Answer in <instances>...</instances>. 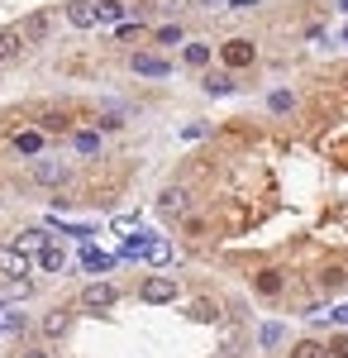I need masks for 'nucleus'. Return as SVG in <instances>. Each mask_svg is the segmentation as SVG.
<instances>
[{
  "mask_svg": "<svg viewBox=\"0 0 348 358\" xmlns=\"http://www.w3.org/2000/svg\"><path fill=\"white\" fill-rule=\"evenodd\" d=\"M143 301H148V306L177 301V282H172V277H148V282H143Z\"/></svg>",
  "mask_w": 348,
  "mask_h": 358,
  "instance_id": "nucleus-1",
  "label": "nucleus"
},
{
  "mask_svg": "<svg viewBox=\"0 0 348 358\" xmlns=\"http://www.w3.org/2000/svg\"><path fill=\"white\" fill-rule=\"evenodd\" d=\"M219 57H224V67H248V62L258 57V48H253L248 38H229V43L219 48Z\"/></svg>",
  "mask_w": 348,
  "mask_h": 358,
  "instance_id": "nucleus-2",
  "label": "nucleus"
},
{
  "mask_svg": "<svg viewBox=\"0 0 348 358\" xmlns=\"http://www.w3.org/2000/svg\"><path fill=\"white\" fill-rule=\"evenodd\" d=\"M119 301V292L110 287V282H91L86 292H81V306H91V310H106V306Z\"/></svg>",
  "mask_w": 348,
  "mask_h": 358,
  "instance_id": "nucleus-3",
  "label": "nucleus"
},
{
  "mask_svg": "<svg viewBox=\"0 0 348 358\" xmlns=\"http://www.w3.org/2000/svg\"><path fill=\"white\" fill-rule=\"evenodd\" d=\"M34 182H43V187H62V182H67V163H57V158H38V163H34Z\"/></svg>",
  "mask_w": 348,
  "mask_h": 358,
  "instance_id": "nucleus-4",
  "label": "nucleus"
},
{
  "mask_svg": "<svg viewBox=\"0 0 348 358\" xmlns=\"http://www.w3.org/2000/svg\"><path fill=\"white\" fill-rule=\"evenodd\" d=\"M0 273H5V277H24L29 273V253L20 244H15V248L0 244Z\"/></svg>",
  "mask_w": 348,
  "mask_h": 358,
  "instance_id": "nucleus-5",
  "label": "nucleus"
},
{
  "mask_svg": "<svg viewBox=\"0 0 348 358\" xmlns=\"http://www.w3.org/2000/svg\"><path fill=\"white\" fill-rule=\"evenodd\" d=\"M67 20H72V29H96L101 10H96V0H77V5H67Z\"/></svg>",
  "mask_w": 348,
  "mask_h": 358,
  "instance_id": "nucleus-6",
  "label": "nucleus"
},
{
  "mask_svg": "<svg viewBox=\"0 0 348 358\" xmlns=\"http://www.w3.org/2000/svg\"><path fill=\"white\" fill-rule=\"evenodd\" d=\"M134 72H138V77H167V72H172V62L158 57V53H134Z\"/></svg>",
  "mask_w": 348,
  "mask_h": 358,
  "instance_id": "nucleus-7",
  "label": "nucleus"
},
{
  "mask_svg": "<svg viewBox=\"0 0 348 358\" xmlns=\"http://www.w3.org/2000/svg\"><path fill=\"white\" fill-rule=\"evenodd\" d=\"M24 29H0V62H10V57L24 53Z\"/></svg>",
  "mask_w": 348,
  "mask_h": 358,
  "instance_id": "nucleus-8",
  "label": "nucleus"
},
{
  "mask_svg": "<svg viewBox=\"0 0 348 358\" xmlns=\"http://www.w3.org/2000/svg\"><path fill=\"white\" fill-rule=\"evenodd\" d=\"M34 263H38L43 273H62V268H67V253H62L57 244H43L38 253H34Z\"/></svg>",
  "mask_w": 348,
  "mask_h": 358,
  "instance_id": "nucleus-9",
  "label": "nucleus"
},
{
  "mask_svg": "<svg viewBox=\"0 0 348 358\" xmlns=\"http://www.w3.org/2000/svg\"><path fill=\"white\" fill-rule=\"evenodd\" d=\"M158 206L167 210V215H187V210H191V196L182 192V187H167V192L158 196Z\"/></svg>",
  "mask_w": 348,
  "mask_h": 358,
  "instance_id": "nucleus-10",
  "label": "nucleus"
},
{
  "mask_svg": "<svg viewBox=\"0 0 348 358\" xmlns=\"http://www.w3.org/2000/svg\"><path fill=\"white\" fill-rule=\"evenodd\" d=\"M48 29H53L48 15H29V20H24V38H29V43H43V38H48Z\"/></svg>",
  "mask_w": 348,
  "mask_h": 358,
  "instance_id": "nucleus-11",
  "label": "nucleus"
},
{
  "mask_svg": "<svg viewBox=\"0 0 348 358\" xmlns=\"http://www.w3.org/2000/svg\"><path fill=\"white\" fill-rule=\"evenodd\" d=\"M67 325H72V315H67V310H48V315H43V334H48V339H62Z\"/></svg>",
  "mask_w": 348,
  "mask_h": 358,
  "instance_id": "nucleus-12",
  "label": "nucleus"
},
{
  "mask_svg": "<svg viewBox=\"0 0 348 358\" xmlns=\"http://www.w3.org/2000/svg\"><path fill=\"white\" fill-rule=\"evenodd\" d=\"M15 148H20V153H29V158H34V153H38V148H43V129H20V134H15Z\"/></svg>",
  "mask_w": 348,
  "mask_h": 358,
  "instance_id": "nucleus-13",
  "label": "nucleus"
},
{
  "mask_svg": "<svg viewBox=\"0 0 348 358\" xmlns=\"http://www.w3.org/2000/svg\"><path fill=\"white\" fill-rule=\"evenodd\" d=\"M72 148L91 158V153H101V134H91V129H77V134H72Z\"/></svg>",
  "mask_w": 348,
  "mask_h": 358,
  "instance_id": "nucleus-14",
  "label": "nucleus"
},
{
  "mask_svg": "<svg viewBox=\"0 0 348 358\" xmlns=\"http://www.w3.org/2000/svg\"><path fill=\"white\" fill-rule=\"evenodd\" d=\"M291 358H329V344H320V339H300L291 349Z\"/></svg>",
  "mask_w": 348,
  "mask_h": 358,
  "instance_id": "nucleus-15",
  "label": "nucleus"
},
{
  "mask_svg": "<svg viewBox=\"0 0 348 358\" xmlns=\"http://www.w3.org/2000/svg\"><path fill=\"white\" fill-rule=\"evenodd\" d=\"M15 244L24 248V253H38V248L48 244V229H24V234H20V239H15Z\"/></svg>",
  "mask_w": 348,
  "mask_h": 358,
  "instance_id": "nucleus-16",
  "label": "nucleus"
},
{
  "mask_svg": "<svg viewBox=\"0 0 348 358\" xmlns=\"http://www.w3.org/2000/svg\"><path fill=\"white\" fill-rule=\"evenodd\" d=\"M253 287H258V296H277V292H282V273H258Z\"/></svg>",
  "mask_w": 348,
  "mask_h": 358,
  "instance_id": "nucleus-17",
  "label": "nucleus"
},
{
  "mask_svg": "<svg viewBox=\"0 0 348 358\" xmlns=\"http://www.w3.org/2000/svg\"><path fill=\"white\" fill-rule=\"evenodd\" d=\"M148 263H153V268H167V263H172V244H167V239H153V244H148Z\"/></svg>",
  "mask_w": 348,
  "mask_h": 358,
  "instance_id": "nucleus-18",
  "label": "nucleus"
},
{
  "mask_svg": "<svg viewBox=\"0 0 348 358\" xmlns=\"http://www.w3.org/2000/svg\"><path fill=\"white\" fill-rule=\"evenodd\" d=\"M81 263H86L91 273H110V268H115V258H110V253H96V248H86V253H81Z\"/></svg>",
  "mask_w": 348,
  "mask_h": 358,
  "instance_id": "nucleus-19",
  "label": "nucleus"
},
{
  "mask_svg": "<svg viewBox=\"0 0 348 358\" xmlns=\"http://www.w3.org/2000/svg\"><path fill=\"white\" fill-rule=\"evenodd\" d=\"M29 292H34V282H29V277H10V287H5L0 296H5V301H24Z\"/></svg>",
  "mask_w": 348,
  "mask_h": 358,
  "instance_id": "nucleus-20",
  "label": "nucleus"
},
{
  "mask_svg": "<svg viewBox=\"0 0 348 358\" xmlns=\"http://www.w3.org/2000/svg\"><path fill=\"white\" fill-rule=\"evenodd\" d=\"M96 10H101V24H119L124 20V5L119 0H96Z\"/></svg>",
  "mask_w": 348,
  "mask_h": 358,
  "instance_id": "nucleus-21",
  "label": "nucleus"
},
{
  "mask_svg": "<svg viewBox=\"0 0 348 358\" xmlns=\"http://www.w3.org/2000/svg\"><path fill=\"white\" fill-rule=\"evenodd\" d=\"M205 91H210V96H229V91H234V77H229V72H215V77H205Z\"/></svg>",
  "mask_w": 348,
  "mask_h": 358,
  "instance_id": "nucleus-22",
  "label": "nucleus"
},
{
  "mask_svg": "<svg viewBox=\"0 0 348 358\" xmlns=\"http://www.w3.org/2000/svg\"><path fill=\"white\" fill-rule=\"evenodd\" d=\"M210 62V48L205 43H187V67H205Z\"/></svg>",
  "mask_w": 348,
  "mask_h": 358,
  "instance_id": "nucleus-23",
  "label": "nucleus"
},
{
  "mask_svg": "<svg viewBox=\"0 0 348 358\" xmlns=\"http://www.w3.org/2000/svg\"><path fill=\"white\" fill-rule=\"evenodd\" d=\"M219 310H215V301H191V320H215Z\"/></svg>",
  "mask_w": 348,
  "mask_h": 358,
  "instance_id": "nucleus-24",
  "label": "nucleus"
},
{
  "mask_svg": "<svg viewBox=\"0 0 348 358\" xmlns=\"http://www.w3.org/2000/svg\"><path fill=\"white\" fill-rule=\"evenodd\" d=\"M258 344H263V349L282 344V325H263V330H258Z\"/></svg>",
  "mask_w": 348,
  "mask_h": 358,
  "instance_id": "nucleus-25",
  "label": "nucleus"
},
{
  "mask_svg": "<svg viewBox=\"0 0 348 358\" xmlns=\"http://www.w3.org/2000/svg\"><path fill=\"white\" fill-rule=\"evenodd\" d=\"M329 358H348V334H334L329 339Z\"/></svg>",
  "mask_w": 348,
  "mask_h": 358,
  "instance_id": "nucleus-26",
  "label": "nucleus"
},
{
  "mask_svg": "<svg viewBox=\"0 0 348 358\" xmlns=\"http://www.w3.org/2000/svg\"><path fill=\"white\" fill-rule=\"evenodd\" d=\"M272 110L282 115V110H291V91H272V101H268Z\"/></svg>",
  "mask_w": 348,
  "mask_h": 358,
  "instance_id": "nucleus-27",
  "label": "nucleus"
},
{
  "mask_svg": "<svg viewBox=\"0 0 348 358\" xmlns=\"http://www.w3.org/2000/svg\"><path fill=\"white\" fill-rule=\"evenodd\" d=\"M158 43H182V29H177V24H167V29H158Z\"/></svg>",
  "mask_w": 348,
  "mask_h": 358,
  "instance_id": "nucleus-28",
  "label": "nucleus"
},
{
  "mask_svg": "<svg viewBox=\"0 0 348 358\" xmlns=\"http://www.w3.org/2000/svg\"><path fill=\"white\" fill-rule=\"evenodd\" d=\"M219 5H229V10H253L258 0H219Z\"/></svg>",
  "mask_w": 348,
  "mask_h": 358,
  "instance_id": "nucleus-29",
  "label": "nucleus"
},
{
  "mask_svg": "<svg viewBox=\"0 0 348 358\" xmlns=\"http://www.w3.org/2000/svg\"><path fill=\"white\" fill-rule=\"evenodd\" d=\"M334 315V325H348V306H339V310H329Z\"/></svg>",
  "mask_w": 348,
  "mask_h": 358,
  "instance_id": "nucleus-30",
  "label": "nucleus"
},
{
  "mask_svg": "<svg viewBox=\"0 0 348 358\" xmlns=\"http://www.w3.org/2000/svg\"><path fill=\"white\" fill-rule=\"evenodd\" d=\"M20 358H53V354H48V349H24Z\"/></svg>",
  "mask_w": 348,
  "mask_h": 358,
  "instance_id": "nucleus-31",
  "label": "nucleus"
},
{
  "mask_svg": "<svg viewBox=\"0 0 348 358\" xmlns=\"http://www.w3.org/2000/svg\"><path fill=\"white\" fill-rule=\"evenodd\" d=\"M339 10H344V15H348V0H339Z\"/></svg>",
  "mask_w": 348,
  "mask_h": 358,
  "instance_id": "nucleus-32",
  "label": "nucleus"
},
{
  "mask_svg": "<svg viewBox=\"0 0 348 358\" xmlns=\"http://www.w3.org/2000/svg\"><path fill=\"white\" fill-rule=\"evenodd\" d=\"M344 43H348V29H344Z\"/></svg>",
  "mask_w": 348,
  "mask_h": 358,
  "instance_id": "nucleus-33",
  "label": "nucleus"
},
{
  "mask_svg": "<svg viewBox=\"0 0 348 358\" xmlns=\"http://www.w3.org/2000/svg\"><path fill=\"white\" fill-rule=\"evenodd\" d=\"M0 306H5V296H0Z\"/></svg>",
  "mask_w": 348,
  "mask_h": 358,
  "instance_id": "nucleus-34",
  "label": "nucleus"
},
{
  "mask_svg": "<svg viewBox=\"0 0 348 358\" xmlns=\"http://www.w3.org/2000/svg\"><path fill=\"white\" fill-rule=\"evenodd\" d=\"M0 330H5V325H0Z\"/></svg>",
  "mask_w": 348,
  "mask_h": 358,
  "instance_id": "nucleus-35",
  "label": "nucleus"
}]
</instances>
